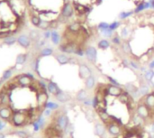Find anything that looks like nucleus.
<instances>
[{"label": "nucleus", "instance_id": "nucleus-1", "mask_svg": "<svg viewBox=\"0 0 154 138\" xmlns=\"http://www.w3.org/2000/svg\"><path fill=\"white\" fill-rule=\"evenodd\" d=\"M46 84L31 73H18L0 86V119L16 129L39 124L49 102Z\"/></svg>", "mask_w": 154, "mask_h": 138}, {"label": "nucleus", "instance_id": "nucleus-2", "mask_svg": "<svg viewBox=\"0 0 154 138\" xmlns=\"http://www.w3.org/2000/svg\"><path fill=\"white\" fill-rule=\"evenodd\" d=\"M25 0H0V40L15 37L26 26Z\"/></svg>", "mask_w": 154, "mask_h": 138}, {"label": "nucleus", "instance_id": "nucleus-3", "mask_svg": "<svg viewBox=\"0 0 154 138\" xmlns=\"http://www.w3.org/2000/svg\"><path fill=\"white\" fill-rule=\"evenodd\" d=\"M78 48V46L74 42H70V43H67V44H61L59 46V50L61 52L68 53V54H72V53L75 54Z\"/></svg>", "mask_w": 154, "mask_h": 138}, {"label": "nucleus", "instance_id": "nucleus-4", "mask_svg": "<svg viewBox=\"0 0 154 138\" xmlns=\"http://www.w3.org/2000/svg\"><path fill=\"white\" fill-rule=\"evenodd\" d=\"M73 14H74V8L71 5V3L70 2L65 3L61 8V16L65 19H69L73 16Z\"/></svg>", "mask_w": 154, "mask_h": 138}, {"label": "nucleus", "instance_id": "nucleus-5", "mask_svg": "<svg viewBox=\"0 0 154 138\" xmlns=\"http://www.w3.org/2000/svg\"><path fill=\"white\" fill-rule=\"evenodd\" d=\"M85 55L90 62H96L97 59V51L93 46H88L85 50Z\"/></svg>", "mask_w": 154, "mask_h": 138}, {"label": "nucleus", "instance_id": "nucleus-6", "mask_svg": "<svg viewBox=\"0 0 154 138\" xmlns=\"http://www.w3.org/2000/svg\"><path fill=\"white\" fill-rule=\"evenodd\" d=\"M136 114L141 116L144 120H146L150 117V108L144 103L140 104L136 107Z\"/></svg>", "mask_w": 154, "mask_h": 138}, {"label": "nucleus", "instance_id": "nucleus-7", "mask_svg": "<svg viewBox=\"0 0 154 138\" xmlns=\"http://www.w3.org/2000/svg\"><path fill=\"white\" fill-rule=\"evenodd\" d=\"M106 130L109 133V134L114 136H117L122 133L121 125L115 123H108L106 124Z\"/></svg>", "mask_w": 154, "mask_h": 138}, {"label": "nucleus", "instance_id": "nucleus-8", "mask_svg": "<svg viewBox=\"0 0 154 138\" xmlns=\"http://www.w3.org/2000/svg\"><path fill=\"white\" fill-rule=\"evenodd\" d=\"M78 72H79V77L82 80H86L88 77H90L92 75V70L85 63H81L79 64V68H78Z\"/></svg>", "mask_w": 154, "mask_h": 138}, {"label": "nucleus", "instance_id": "nucleus-9", "mask_svg": "<svg viewBox=\"0 0 154 138\" xmlns=\"http://www.w3.org/2000/svg\"><path fill=\"white\" fill-rule=\"evenodd\" d=\"M107 94L112 97H119L122 93H123V90L121 87L119 86H114V85H108L107 88Z\"/></svg>", "mask_w": 154, "mask_h": 138}, {"label": "nucleus", "instance_id": "nucleus-10", "mask_svg": "<svg viewBox=\"0 0 154 138\" xmlns=\"http://www.w3.org/2000/svg\"><path fill=\"white\" fill-rule=\"evenodd\" d=\"M56 124L63 130L65 131L66 128L69 126L70 124V120H69V117L68 116L66 115H61L59 116L57 118H56Z\"/></svg>", "mask_w": 154, "mask_h": 138}, {"label": "nucleus", "instance_id": "nucleus-11", "mask_svg": "<svg viewBox=\"0 0 154 138\" xmlns=\"http://www.w3.org/2000/svg\"><path fill=\"white\" fill-rule=\"evenodd\" d=\"M47 88H48V91H49L51 94L54 95V96H57L59 93L61 92V88L58 87V85H57L56 83L52 82V81H50V82H49Z\"/></svg>", "mask_w": 154, "mask_h": 138}, {"label": "nucleus", "instance_id": "nucleus-12", "mask_svg": "<svg viewBox=\"0 0 154 138\" xmlns=\"http://www.w3.org/2000/svg\"><path fill=\"white\" fill-rule=\"evenodd\" d=\"M105 132H106V128L103 124H100V123L96 124V125H95V134L97 136H99V137L105 136Z\"/></svg>", "mask_w": 154, "mask_h": 138}, {"label": "nucleus", "instance_id": "nucleus-13", "mask_svg": "<svg viewBox=\"0 0 154 138\" xmlns=\"http://www.w3.org/2000/svg\"><path fill=\"white\" fill-rule=\"evenodd\" d=\"M55 97H56L57 100L61 103H67L68 101H70L71 99V96L66 92H63V91H61V93H59Z\"/></svg>", "mask_w": 154, "mask_h": 138}, {"label": "nucleus", "instance_id": "nucleus-14", "mask_svg": "<svg viewBox=\"0 0 154 138\" xmlns=\"http://www.w3.org/2000/svg\"><path fill=\"white\" fill-rule=\"evenodd\" d=\"M55 59L57 60V62L61 64V65H65L67 63H70V57L67 56L66 54L61 53V54H57L55 55Z\"/></svg>", "mask_w": 154, "mask_h": 138}, {"label": "nucleus", "instance_id": "nucleus-15", "mask_svg": "<svg viewBox=\"0 0 154 138\" xmlns=\"http://www.w3.org/2000/svg\"><path fill=\"white\" fill-rule=\"evenodd\" d=\"M144 104H145L150 109V108H154V92L149 93V94L146 96Z\"/></svg>", "mask_w": 154, "mask_h": 138}, {"label": "nucleus", "instance_id": "nucleus-16", "mask_svg": "<svg viewBox=\"0 0 154 138\" xmlns=\"http://www.w3.org/2000/svg\"><path fill=\"white\" fill-rule=\"evenodd\" d=\"M95 85H96V79L93 75H91L90 77L85 80V86L87 89L88 90L93 89L95 88Z\"/></svg>", "mask_w": 154, "mask_h": 138}, {"label": "nucleus", "instance_id": "nucleus-17", "mask_svg": "<svg viewBox=\"0 0 154 138\" xmlns=\"http://www.w3.org/2000/svg\"><path fill=\"white\" fill-rule=\"evenodd\" d=\"M151 8L150 2H141V3H140V4L136 7V8L134 9L133 12H134L135 14H138V13H141V12H142L143 10L148 9V8Z\"/></svg>", "mask_w": 154, "mask_h": 138}, {"label": "nucleus", "instance_id": "nucleus-18", "mask_svg": "<svg viewBox=\"0 0 154 138\" xmlns=\"http://www.w3.org/2000/svg\"><path fill=\"white\" fill-rule=\"evenodd\" d=\"M17 42H18V44H19L21 46H23V47H25V48L29 47V46H30V44H31L30 39H29L26 35H20V36L18 37V39H17Z\"/></svg>", "mask_w": 154, "mask_h": 138}, {"label": "nucleus", "instance_id": "nucleus-19", "mask_svg": "<svg viewBox=\"0 0 154 138\" xmlns=\"http://www.w3.org/2000/svg\"><path fill=\"white\" fill-rule=\"evenodd\" d=\"M88 98V94H87V91L86 89H80L78 93H77V96H76V99L78 101V102H84L86 99H87Z\"/></svg>", "mask_w": 154, "mask_h": 138}, {"label": "nucleus", "instance_id": "nucleus-20", "mask_svg": "<svg viewBox=\"0 0 154 138\" xmlns=\"http://www.w3.org/2000/svg\"><path fill=\"white\" fill-rule=\"evenodd\" d=\"M81 29H82V26H81L80 24H78V23H72V24H70V25L68 26L69 32L74 33V34L78 33Z\"/></svg>", "mask_w": 154, "mask_h": 138}, {"label": "nucleus", "instance_id": "nucleus-21", "mask_svg": "<svg viewBox=\"0 0 154 138\" xmlns=\"http://www.w3.org/2000/svg\"><path fill=\"white\" fill-rule=\"evenodd\" d=\"M139 92H140L141 97H146L150 93V87H149V85L146 84V83L141 84V86L139 88Z\"/></svg>", "mask_w": 154, "mask_h": 138}, {"label": "nucleus", "instance_id": "nucleus-22", "mask_svg": "<svg viewBox=\"0 0 154 138\" xmlns=\"http://www.w3.org/2000/svg\"><path fill=\"white\" fill-rule=\"evenodd\" d=\"M121 48H122V51L123 52V53H125V54H131L132 53V47H131L128 41H124L123 43H122Z\"/></svg>", "mask_w": 154, "mask_h": 138}, {"label": "nucleus", "instance_id": "nucleus-23", "mask_svg": "<svg viewBox=\"0 0 154 138\" xmlns=\"http://www.w3.org/2000/svg\"><path fill=\"white\" fill-rule=\"evenodd\" d=\"M51 37H52V41L54 44L58 45L61 42V36L60 34L57 31H52L51 34Z\"/></svg>", "mask_w": 154, "mask_h": 138}, {"label": "nucleus", "instance_id": "nucleus-24", "mask_svg": "<svg viewBox=\"0 0 154 138\" xmlns=\"http://www.w3.org/2000/svg\"><path fill=\"white\" fill-rule=\"evenodd\" d=\"M97 47L101 50H106L110 47V43L105 40V39H102L98 42L97 44Z\"/></svg>", "mask_w": 154, "mask_h": 138}, {"label": "nucleus", "instance_id": "nucleus-25", "mask_svg": "<svg viewBox=\"0 0 154 138\" xmlns=\"http://www.w3.org/2000/svg\"><path fill=\"white\" fill-rule=\"evenodd\" d=\"M143 78H144V80H145L147 82L151 81V80H153V78H154V70H150V69L148 70L144 73Z\"/></svg>", "mask_w": 154, "mask_h": 138}, {"label": "nucleus", "instance_id": "nucleus-26", "mask_svg": "<svg viewBox=\"0 0 154 138\" xmlns=\"http://www.w3.org/2000/svg\"><path fill=\"white\" fill-rule=\"evenodd\" d=\"M132 122H133L136 125H141V124H142L143 122H144V119H143L141 116H140L138 114L133 115V116H132Z\"/></svg>", "mask_w": 154, "mask_h": 138}, {"label": "nucleus", "instance_id": "nucleus-27", "mask_svg": "<svg viewBox=\"0 0 154 138\" xmlns=\"http://www.w3.org/2000/svg\"><path fill=\"white\" fill-rule=\"evenodd\" d=\"M53 53V50L52 48H45L43 50H42L41 52V56L42 57H47V56H50Z\"/></svg>", "mask_w": 154, "mask_h": 138}, {"label": "nucleus", "instance_id": "nucleus-28", "mask_svg": "<svg viewBox=\"0 0 154 138\" xmlns=\"http://www.w3.org/2000/svg\"><path fill=\"white\" fill-rule=\"evenodd\" d=\"M133 13H134V12H132V11H129V12H122V13H120V15H119V18H120L121 20L127 19V18H128L129 16H131Z\"/></svg>", "mask_w": 154, "mask_h": 138}, {"label": "nucleus", "instance_id": "nucleus-29", "mask_svg": "<svg viewBox=\"0 0 154 138\" xmlns=\"http://www.w3.org/2000/svg\"><path fill=\"white\" fill-rule=\"evenodd\" d=\"M129 63H130V67L132 68V69H134V70H140L141 69V66H140L139 62H136V61H134V60L129 61Z\"/></svg>", "mask_w": 154, "mask_h": 138}, {"label": "nucleus", "instance_id": "nucleus-30", "mask_svg": "<svg viewBox=\"0 0 154 138\" xmlns=\"http://www.w3.org/2000/svg\"><path fill=\"white\" fill-rule=\"evenodd\" d=\"M59 107H60V106L56 103H53V102H48L46 105V108L52 109V110H57V109H59Z\"/></svg>", "mask_w": 154, "mask_h": 138}, {"label": "nucleus", "instance_id": "nucleus-31", "mask_svg": "<svg viewBox=\"0 0 154 138\" xmlns=\"http://www.w3.org/2000/svg\"><path fill=\"white\" fill-rule=\"evenodd\" d=\"M120 26H121V23H120L119 21H114V22H113L112 24L109 25V29L112 30V31H114V30H116Z\"/></svg>", "mask_w": 154, "mask_h": 138}, {"label": "nucleus", "instance_id": "nucleus-32", "mask_svg": "<svg viewBox=\"0 0 154 138\" xmlns=\"http://www.w3.org/2000/svg\"><path fill=\"white\" fill-rule=\"evenodd\" d=\"M97 28H98L101 32H102V31H105V30H106V29H109V24H107V23H105V22H102V23H100V24L98 25Z\"/></svg>", "mask_w": 154, "mask_h": 138}, {"label": "nucleus", "instance_id": "nucleus-33", "mask_svg": "<svg viewBox=\"0 0 154 138\" xmlns=\"http://www.w3.org/2000/svg\"><path fill=\"white\" fill-rule=\"evenodd\" d=\"M112 43L115 45H120L122 44V42H121V37L119 35H114L113 36L112 38Z\"/></svg>", "mask_w": 154, "mask_h": 138}, {"label": "nucleus", "instance_id": "nucleus-34", "mask_svg": "<svg viewBox=\"0 0 154 138\" xmlns=\"http://www.w3.org/2000/svg\"><path fill=\"white\" fill-rule=\"evenodd\" d=\"M99 103H100L99 99L97 98L96 96H95V97L93 98V99H92V106H93V108H94V109H96V108L98 107Z\"/></svg>", "mask_w": 154, "mask_h": 138}, {"label": "nucleus", "instance_id": "nucleus-35", "mask_svg": "<svg viewBox=\"0 0 154 138\" xmlns=\"http://www.w3.org/2000/svg\"><path fill=\"white\" fill-rule=\"evenodd\" d=\"M106 78H107V80H108V81L112 84V85H114V86H119V87H121V85H120V83L116 80H114V78H112V77H110V76H106Z\"/></svg>", "mask_w": 154, "mask_h": 138}, {"label": "nucleus", "instance_id": "nucleus-36", "mask_svg": "<svg viewBox=\"0 0 154 138\" xmlns=\"http://www.w3.org/2000/svg\"><path fill=\"white\" fill-rule=\"evenodd\" d=\"M113 32L112 30L110 29H106L105 31H102V34L105 36V37H113Z\"/></svg>", "mask_w": 154, "mask_h": 138}, {"label": "nucleus", "instance_id": "nucleus-37", "mask_svg": "<svg viewBox=\"0 0 154 138\" xmlns=\"http://www.w3.org/2000/svg\"><path fill=\"white\" fill-rule=\"evenodd\" d=\"M128 34H129V32L127 30V28H123L121 32V38L123 39H126L128 37Z\"/></svg>", "mask_w": 154, "mask_h": 138}, {"label": "nucleus", "instance_id": "nucleus-38", "mask_svg": "<svg viewBox=\"0 0 154 138\" xmlns=\"http://www.w3.org/2000/svg\"><path fill=\"white\" fill-rule=\"evenodd\" d=\"M75 54H76V55H78V56L82 57V56H84V55H85V51H84L83 49H81L80 47H78V48L77 49V51H76Z\"/></svg>", "mask_w": 154, "mask_h": 138}, {"label": "nucleus", "instance_id": "nucleus-39", "mask_svg": "<svg viewBox=\"0 0 154 138\" xmlns=\"http://www.w3.org/2000/svg\"><path fill=\"white\" fill-rule=\"evenodd\" d=\"M30 35H31V38H33V39H35V40L39 39V33L37 31H32Z\"/></svg>", "mask_w": 154, "mask_h": 138}, {"label": "nucleus", "instance_id": "nucleus-40", "mask_svg": "<svg viewBox=\"0 0 154 138\" xmlns=\"http://www.w3.org/2000/svg\"><path fill=\"white\" fill-rule=\"evenodd\" d=\"M83 104H84V106H92V99L87 98V99H86V100L83 102Z\"/></svg>", "mask_w": 154, "mask_h": 138}, {"label": "nucleus", "instance_id": "nucleus-41", "mask_svg": "<svg viewBox=\"0 0 154 138\" xmlns=\"http://www.w3.org/2000/svg\"><path fill=\"white\" fill-rule=\"evenodd\" d=\"M70 63H71V64H78V62L76 58H70Z\"/></svg>", "mask_w": 154, "mask_h": 138}, {"label": "nucleus", "instance_id": "nucleus-42", "mask_svg": "<svg viewBox=\"0 0 154 138\" xmlns=\"http://www.w3.org/2000/svg\"><path fill=\"white\" fill-rule=\"evenodd\" d=\"M149 69L150 70H154V59L149 63Z\"/></svg>", "mask_w": 154, "mask_h": 138}, {"label": "nucleus", "instance_id": "nucleus-43", "mask_svg": "<svg viewBox=\"0 0 154 138\" xmlns=\"http://www.w3.org/2000/svg\"><path fill=\"white\" fill-rule=\"evenodd\" d=\"M150 132H151V133H154V122H152V123L150 124Z\"/></svg>", "mask_w": 154, "mask_h": 138}, {"label": "nucleus", "instance_id": "nucleus-44", "mask_svg": "<svg viewBox=\"0 0 154 138\" xmlns=\"http://www.w3.org/2000/svg\"><path fill=\"white\" fill-rule=\"evenodd\" d=\"M152 49H153V52H154V43H153V46H152Z\"/></svg>", "mask_w": 154, "mask_h": 138}, {"label": "nucleus", "instance_id": "nucleus-45", "mask_svg": "<svg viewBox=\"0 0 154 138\" xmlns=\"http://www.w3.org/2000/svg\"><path fill=\"white\" fill-rule=\"evenodd\" d=\"M0 120H1V119H0Z\"/></svg>", "mask_w": 154, "mask_h": 138}]
</instances>
